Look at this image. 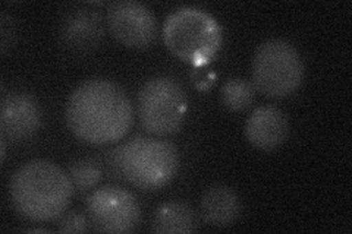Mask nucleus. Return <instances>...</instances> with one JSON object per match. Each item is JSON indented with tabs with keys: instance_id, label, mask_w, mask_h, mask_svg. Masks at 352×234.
Instances as JSON below:
<instances>
[{
	"instance_id": "obj_15",
	"label": "nucleus",
	"mask_w": 352,
	"mask_h": 234,
	"mask_svg": "<svg viewBox=\"0 0 352 234\" xmlns=\"http://www.w3.org/2000/svg\"><path fill=\"white\" fill-rule=\"evenodd\" d=\"M68 174L76 191L85 192L100 183L103 179V167L98 160L84 157L74 160L68 165Z\"/></svg>"
},
{
	"instance_id": "obj_14",
	"label": "nucleus",
	"mask_w": 352,
	"mask_h": 234,
	"mask_svg": "<svg viewBox=\"0 0 352 234\" xmlns=\"http://www.w3.org/2000/svg\"><path fill=\"white\" fill-rule=\"evenodd\" d=\"M256 88L244 78H229L220 88V100L230 111L247 110L256 98Z\"/></svg>"
},
{
	"instance_id": "obj_10",
	"label": "nucleus",
	"mask_w": 352,
	"mask_h": 234,
	"mask_svg": "<svg viewBox=\"0 0 352 234\" xmlns=\"http://www.w3.org/2000/svg\"><path fill=\"white\" fill-rule=\"evenodd\" d=\"M289 133V120L283 111L274 106L257 107L245 121L248 142L261 151L280 147Z\"/></svg>"
},
{
	"instance_id": "obj_16",
	"label": "nucleus",
	"mask_w": 352,
	"mask_h": 234,
	"mask_svg": "<svg viewBox=\"0 0 352 234\" xmlns=\"http://www.w3.org/2000/svg\"><path fill=\"white\" fill-rule=\"evenodd\" d=\"M90 224L91 222H90L88 215L72 211V213L63 214V217L59 220L58 231H60V233H85L90 230Z\"/></svg>"
},
{
	"instance_id": "obj_8",
	"label": "nucleus",
	"mask_w": 352,
	"mask_h": 234,
	"mask_svg": "<svg viewBox=\"0 0 352 234\" xmlns=\"http://www.w3.org/2000/svg\"><path fill=\"white\" fill-rule=\"evenodd\" d=\"M107 24L115 38L132 49H147L157 36V21L153 10L135 0L110 3Z\"/></svg>"
},
{
	"instance_id": "obj_12",
	"label": "nucleus",
	"mask_w": 352,
	"mask_h": 234,
	"mask_svg": "<svg viewBox=\"0 0 352 234\" xmlns=\"http://www.w3.org/2000/svg\"><path fill=\"white\" fill-rule=\"evenodd\" d=\"M241 213L239 198L229 186L213 185L201 196L200 214L204 222L213 227L232 226Z\"/></svg>"
},
{
	"instance_id": "obj_6",
	"label": "nucleus",
	"mask_w": 352,
	"mask_h": 234,
	"mask_svg": "<svg viewBox=\"0 0 352 234\" xmlns=\"http://www.w3.org/2000/svg\"><path fill=\"white\" fill-rule=\"evenodd\" d=\"M188 100L182 85L172 76H153L138 91L137 111L140 124L153 135L166 137L184 124Z\"/></svg>"
},
{
	"instance_id": "obj_11",
	"label": "nucleus",
	"mask_w": 352,
	"mask_h": 234,
	"mask_svg": "<svg viewBox=\"0 0 352 234\" xmlns=\"http://www.w3.org/2000/svg\"><path fill=\"white\" fill-rule=\"evenodd\" d=\"M103 36V18L90 8L72 9L62 22V41L72 50L90 51L102 43Z\"/></svg>"
},
{
	"instance_id": "obj_9",
	"label": "nucleus",
	"mask_w": 352,
	"mask_h": 234,
	"mask_svg": "<svg viewBox=\"0 0 352 234\" xmlns=\"http://www.w3.org/2000/svg\"><path fill=\"white\" fill-rule=\"evenodd\" d=\"M41 126V108L28 93H9L2 97L0 130L8 141L21 142L32 138Z\"/></svg>"
},
{
	"instance_id": "obj_5",
	"label": "nucleus",
	"mask_w": 352,
	"mask_h": 234,
	"mask_svg": "<svg viewBox=\"0 0 352 234\" xmlns=\"http://www.w3.org/2000/svg\"><path fill=\"white\" fill-rule=\"evenodd\" d=\"M304 62L294 44L282 38L261 43L252 58V85L272 98L294 94L304 80Z\"/></svg>"
},
{
	"instance_id": "obj_7",
	"label": "nucleus",
	"mask_w": 352,
	"mask_h": 234,
	"mask_svg": "<svg viewBox=\"0 0 352 234\" xmlns=\"http://www.w3.org/2000/svg\"><path fill=\"white\" fill-rule=\"evenodd\" d=\"M87 214L96 231L129 233L141 218L137 198L118 186L98 187L87 198Z\"/></svg>"
},
{
	"instance_id": "obj_4",
	"label": "nucleus",
	"mask_w": 352,
	"mask_h": 234,
	"mask_svg": "<svg viewBox=\"0 0 352 234\" xmlns=\"http://www.w3.org/2000/svg\"><path fill=\"white\" fill-rule=\"evenodd\" d=\"M163 41L176 58L201 68L222 47L223 30L207 10L181 6L172 10L164 21Z\"/></svg>"
},
{
	"instance_id": "obj_13",
	"label": "nucleus",
	"mask_w": 352,
	"mask_h": 234,
	"mask_svg": "<svg viewBox=\"0 0 352 234\" xmlns=\"http://www.w3.org/2000/svg\"><path fill=\"white\" fill-rule=\"evenodd\" d=\"M197 229L198 222L192 208L179 200L160 205L151 224L154 233H194Z\"/></svg>"
},
{
	"instance_id": "obj_1",
	"label": "nucleus",
	"mask_w": 352,
	"mask_h": 234,
	"mask_svg": "<svg viewBox=\"0 0 352 234\" xmlns=\"http://www.w3.org/2000/svg\"><path fill=\"white\" fill-rule=\"evenodd\" d=\"M65 120L78 139L107 145L122 139L131 130L134 106L122 86L104 78H93L69 94Z\"/></svg>"
},
{
	"instance_id": "obj_3",
	"label": "nucleus",
	"mask_w": 352,
	"mask_h": 234,
	"mask_svg": "<svg viewBox=\"0 0 352 234\" xmlns=\"http://www.w3.org/2000/svg\"><path fill=\"white\" fill-rule=\"evenodd\" d=\"M106 161L115 179L144 191L166 186L179 170V152L172 142L142 135L109 151Z\"/></svg>"
},
{
	"instance_id": "obj_17",
	"label": "nucleus",
	"mask_w": 352,
	"mask_h": 234,
	"mask_svg": "<svg viewBox=\"0 0 352 234\" xmlns=\"http://www.w3.org/2000/svg\"><path fill=\"white\" fill-rule=\"evenodd\" d=\"M0 36H2L0 37L2 38V53L5 54L8 49L12 47L15 38L14 18L6 12H2V15H0Z\"/></svg>"
},
{
	"instance_id": "obj_18",
	"label": "nucleus",
	"mask_w": 352,
	"mask_h": 234,
	"mask_svg": "<svg viewBox=\"0 0 352 234\" xmlns=\"http://www.w3.org/2000/svg\"><path fill=\"white\" fill-rule=\"evenodd\" d=\"M0 145H2V161H5V155H6V139L2 137L0 139Z\"/></svg>"
},
{
	"instance_id": "obj_2",
	"label": "nucleus",
	"mask_w": 352,
	"mask_h": 234,
	"mask_svg": "<svg viewBox=\"0 0 352 234\" xmlns=\"http://www.w3.org/2000/svg\"><path fill=\"white\" fill-rule=\"evenodd\" d=\"M74 189L69 174L49 160L21 164L9 179L10 204L22 218L36 222L63 215Z\"/></svg>"
}]
</instances>
